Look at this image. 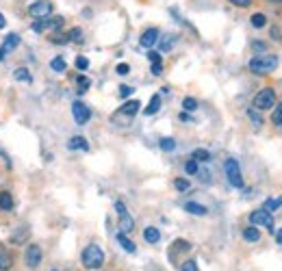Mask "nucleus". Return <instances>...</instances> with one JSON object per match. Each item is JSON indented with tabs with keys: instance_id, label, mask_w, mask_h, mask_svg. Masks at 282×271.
<instances>
[{
	"instance_id": "nucleus-46",
	"label": "nucleus",
	"mask_w": 282,
	"mask_h": 271,
	"mask_svg": "<svg viewBox=\"0 0 282 271\" xmlns=\"http://www.w3.org/2000/svg\"><path fill=\"white\" fill-rule=\"evenodd\" d=\"M180 122H193V119L187 115V113H180Z\"/></svg>"
},
{
	"instance_id": "nucleus-17",
	"label": "nucleus",
	"mask_w": 282,
	"mask_h": 271,
	"mask_svg": "<svg viewBox=\"0 0 282 271\" xmlns=\"http://www.w3.org/2000/svg\"><path fill=\"white\" fill-rule=\"evenodd\" d=\"M143 239H145V241H148V243H159L161 232L156 230V228L150 226V228H145V230H143Z\"/></svg>"
},
{
	"instance_id": "nucleus-11",
	"label": "nucleus",
	"mask_w": 282,
	"mask_h": 271,
	"mask_svg": "<svg viewBox=\"0 0 282 271\" xmlns=\"http://www.w3.org/2000/svg\"><path fill=\"white\" fill-rule=\"evenodd\" d=\"M67 148H70V150H83V152H87V150H89V143H87L85 137H72L70 141H67Z\"/></svg>"
},
{
	"instance_id": "nucleus-50",
	"label": "nucleus",
	"mask_w": 282,
	"mask_h": 271,
	"mask_svg": "<svg viewBox=\"0 0 282 271\" xmlns=\"http://www.w3.org/2000/svg\"><path fill=\"white\" fill-rule=\"evenodd\" d=\"M274 2H282V0H274Z\"/></svg>"
},
{
	"instance_id": "nucleus-14",
	"label": "nucleus",
	"mask_w": 282,
	"mask_h": 271,
	"mask_svg": "<svg viewBox=\"0 0 282 271\" xmlns=\"http://www.w3.org/2000/svg\"><path fill=\"white\" fill-rule=\"evenodd\" d=\"M117 243H119V245H122L124 249H126L128 254H135V252H137V245H135V243L130 241V239H128L124 232H117Z\"/></svg>"
},
{
	"instance_id": "nucleus-22",
	"label": "nucleus",
	"mask_w": 282,
	"mask_h": 271,
	"mask_svg": "<svg viewBox=\"0 0 282 271\" xmlns=\"http://www.w3.org/2000/svg\"><path fill=\"white\" fill-rule=\"evenodd\" d=\"M11 265H13V260L11 256H9L4 249H0V271H7V269H11Z\"/></svg>"
},
{
	"instance_id": "nucleus-48",
	"label": "nucleus",
	"mask_w": 282,
	"mask_h": 271,
	"mask_svg": "<svg viewBox=\"0 0 282 271\" xmlns=\"http://www.w3.org/2000/svg\"><path fill=\"white\" fill-rule=\"evenodd\" d=\"M4 24H7V22H4V15L0 13V28H4Z\"/></svg>"
},
{
	"instance_id": "nucleus-39",
	"label": "nucleus",
	"mask_w": 282,
	"mask_h": 271,
	"mask_svg": "<svg viewBox=\"0 0 282 271\" xmlns=\"http://www.w3.org/2000/svg\"><path fill=\"white\" fill-rule=\"evenodd\" d=\"M228 2H232L234 7H250V4H252V0H228Z\"/></svg>"
},
{
	"instance_id": "nucleus-30",
	"label": "nucleus",
	"mask_w": 282,
	"mask_h": 271,
	"mask_svg": "<svg viewBox=\"0 0 282 271\" xmlns=\"http://www.w3.org/2000/svg\"><path fill=\"white\" fill-rule=\"evenodd\" d=\"M176 148V141L171 137H165V139H161V150H165V152H171V150Z\"/></svg>"
},
{
	"instance_id": "nucleus-35",
	"label": "nucleus",
	"mask_w": 282,
	"mask_h": 271,
	"mask_svg": "<svg viewBox=\"0 0 282 271\" xmlns=\"http://www.w3.org/2000/svg\"><path fill=\"white\" fill-rule=\"evenodd\" d=\"M180 271H197L196 260H185V263L180 265Z\"/></svg>"
},
{
	"instance_id": "nucleus-3",
	"label": "nucleus",
	"mask_w": 282,
	"mask_h": 271,
	"mask_svg": "<svg viewBox=\"0 0 282 271\" xmlns=\"http://www.w3.org/2000/svg\"><path fill=\"white\" fill-rule=\"evenodd\" d=\"M224 171H226V178H228V182H230L234 189H241V187H243V176H241V167H239L237 161L228 159L226 163H224Z\"/></svg>"
},
{
	"instance_id": "nucleus-44",
	"label": "nucleus",
	"mask_w": 282,
	"mask_h": 271,
	"mask_svg": "<svg viewBox=\"0 0 282 271\" xmlns=\"http://www.w3.org/2000/svg\"><path fill=\"white\" fill-rule=\"evenodd\" d=\"M171 44H174V37H167V39L163 41V50H167V48H169Z\"/></svg>"
},
{
	"instance_id": "nucleus-32",
	"label": "nucleus",
	"mask_w": 282,
	"mask_h": 271,
	"mask_svg": "<svg viewBox=\"0 0 282 271\" xmlns=\"http://www.w3.org/2000/svg\"><path fill=\"white\" fill-rule=\"evenodd\" d=\"M182 108H185V111H196L197 100H196V98H185V100H182Z\"/></svg>"
},
{
	"instance_id": "nucleus-49",
	"label": "nucleus",
	"mask_w": 282,
	"mask_h": 271,
	"mask_svg": "<svg viewBox=\"0 0 282 271\" xmlns=\"http://www.w3.org/2000/svg\"><path fill=\"white\" fill-rule=\"evenodd\" d=\"M2 59H4V50L0 48V61H2Z\"/></svg>"
},
{
	"instance_id": "nucleus-40",
	"label": "nucleus",
	"mask_w": 282,
	"mask_h": 271,
	"mask_svg": "<svg viewBox=\"0 0 282 271\" xmlns=\"http://www.w3.org/2000/svg\"><path fill=\"white\" fill-rule=\"evenodd\" d=\"M148 59L152 61V63H161V54H159V52H148Z\"/></svg>"
},
{
	"instance_id": "nucleus-18",
	"label": "nucleus",
	"mask_w": 282,
	"mask_h": 271,
	"mask_svg": "<svg viewBox=\"0 0 282 271\" xmlns=\"http://www.w3.org/2000/svg\"><path fill=\"white\" fill-rule=\"evenodd\" d=\"M50 18V15H48ZM48 18H39V20H35L33 22V30L35 33H44V30H50V22H48Z\"/></svg>"
},
{
	"instance_id": "nucleus-15",
	"label": "nucleus",
	"mask_w": 282,
	"mask_h": 271,
	"mask_svg": "<svg viewBox=\"0 0 282 271\" xmlns=\"http://www.w3.org/2000/svg\"><path fill=\"white\" fill-rule=\"evenodd\" d=\"M243 239H245V241H250V243H258V241H260V232H258V228H256V226L245 228V230H243Z\"/></svg>"
},
{
	"instance_id": "nucleus-9",
	"label": "nucleus",
	"mask_w": 282,
	"mask_h": 271,
	"mask_svg": "<svg viewBox=\"0 0 282 271\" xmlns=\"http://www.w3.org/2000/svg\"><path fill=\"white\" fill-rule=\"evenodd\" d=\"M139 107H141V102H139V100H128L126 104H122V107L117 108V113L113 115V119H122V117L133 119V117L139 113Z\"/></svg>"
},
{
	"instance_id": "nucleus-33",
	"label": "nucleus",
	"mask_w": 282,
	"mask_h": 271,
	"mask_svg": "<svg viewBox=\"0 0 282 271\" xmlns=\"http://www.w3.org/2000/svg\"><path fill=\"white\" fill-rule=\"evenodd\" d=\"M174 187L180 191V193H185V191H189V180H185V178H176V180H174Z\"/></svg>"
},
{
	"instance_id": "nucleus-12",
	"label": "nucleus",
	"mask_w": 282,
	"mask_h": 271,
	"mask_svg": "<svg viewBox=\"0 0 282 271\" xmlns=\"http://www.w3.org/2000/svg\"><path fill=\"white\" fill-rule=\"evenodd\" d=\"M185 211H187V213H191V215L204 217L206 213H208V208H206V206H202V204H197V202H187V204H185Z\"/></svg>"
},
{
	"instance_id": "nucleus-1",
	"label": "nucleus",
	"mask_w": 282,
	"mask_h": 271,
	"mask_svg": "<svg viewBox=\"0 0 282 271\" xmlns=\"http://www.w3.org/2000/svg\"><path fill=\"white\" fill-rule=\"evenodd\" d=\"M81 260H83V267H85V269L96 271V269H100L104 265V252L96 245V243H93V245H87L85 249H83Z\"/></svg>"
},
{
	"instance_id": "nucleus-7",
	"label": "nucleus",
	"mask_w": 282,
	"mask_h": 271,
	"mask_svg": "<svg viewBox=\"0 0 282 271\" xmlns=\"http://www.w3.org/2000/svg\"><path fill=\"white\" fill-rule=\"evenodd\" d=\"M41 258H44V254H41V247H39V245H35V243H30V245L26 247V254H24V263H26V267H30V269L39 267Z\"/></svg>"
},
{
	"instance_id": "nucleus-4",
	"label": "nucleus",
	"mask_w": 282,
	"mask_h": 271,
	"mask_svg": "<svg viewBox=\"0 0 282 271\" xmlns=\"http://www.w3.org/2000/svg\"><path fill=\"white\" fill-rule=\"evenodd\" d=\"M250 223H252V226H265L269 232H274V219H271V213H267L265 208H258V211L250 213Z\"/></svg>"
},
{
	"instance_id": "nucleus-5",
	"label": "nucleus",
	"mask_w": 282,
	"mask_h": 271,
	"mask_svg": "<svg viewBox=\"0 0 282 271\" xmlns=\"http://www.w3.org/2000/svg\"><path fill=\"white\" fill-rule=\"evenodd\" d=\"M72 115H74L78 126H85V124L91 119V111H89V107H87L85 102L76 100L74 104H72Z\"/></svg>"
},
{
	"instance_id": "nucleus-24",
	"label": "nucleus",
	"mask_w": 282,
	"mask_h": 271,
	"mask_svg": "<svg viewBox=\"0 0 282 271\" xmlns=\"http://www.w3.org/2000/svg\"><path fill=\"white\" fill-rule=\"evenodd\" d=\"M50 67H52V70L56 72V74H63L67 65H65V61L61 59V56H56V59H52V61H50Z\"/></svg>"
},
{
	"instance_id": "nucleus-23",
	"label": "nucleus",
	"mask_w": 282,
	"mask_h": 271,
	"mask_svg": "<svg viewBox=\"0 0 282 271\" xmlns=\"http://www.w3.org/2000/svg\"><path fill=\"white\" fill-rule=\"evenodd\" d=\"M280 206H282V195H280V197H271V200H267L263 208H265L267 213H271V211H278Z\"/></svg>"
},
{
	"instance_id": "nucleus-43",
	"label": "nucleus",
	"mask_w": 282,
	"mask_h": 271,
	"mask_svg": "<svg viewBox=\"0 0 282 271\" xmlns=\"http://www.w3.org/2000/svg\"><path fill=\"white\" fill-rule=\"evenodd\" d=\"M271 39H280V28L278 26H271Z\"/></svg>"
},
{
	"instance_id": "nucleus-21",
	"label": "nucleus",
	"mask_w": 282,
	"mask_h": 271,
	"mask_svg": "<svg viewBox=\"0 0 282 271\" xmlns=\"http://www.w3.org/2000/svg\"><path fill=\"white\" fill-rule=\"evenodd\" d=\"M161 108V96H152V100H150V107H145V115H154L156 111Z\"/></svg>"
},
{
	"instance_id": "nucleus-6",
	"label": "nucleus",
	"mask_w": 282,
	"mask_h": 271,
	"mask_svg": "<svg viewBox=\"0 0 282 271\" xmlns=\"http://www.w3.org/2000/svg\"><path fill=\"white\" fill-rule=\"evenodd\" d=\"M274 104H276V93L271 89H263V91H258L256 96H254V108L265 111V108H271Z\"/></svg>"
},
{
	"instance_id": "nucleus-38",
	"label": "nucleus",
	"mask_w": 282,
	"mask_h": 271,
	"mask_svg": "<svg viewBox=\"0 0 282 271\" xmlns=\"http://www.w3.org/2000/svg\"><path fill=\"white\" fill-rule=\"evenodd\" d=\"M115 70H117V74H119V76H126L128 72H130V65H126V63H119V65L115 67Z\"/></svg>"
},
{
	"instance_id": "nucleus-37",
	"label": "nucleus",
	"mask_w": 282,
	"mask_h": 271,
	"mask_svg": "<svg viewBox=\"0 0 282 271\" xmlns=\"http://www.w3.org/2000/svg\"><path fill=\"white\" fill-rule=\"evenodd\" d=\"M130 93H133V87H128V85H122V87H119V98H128Z\"/></svg>"
},
{
	"instance_id": "nucleus-29",
	"label": "nucleus",
	"mask_w": 282,
	"mask_h": 271,
	"mask_svg": "<svg viewBox=\"0 0 282 271\" xmlns=\"http://www.w3.org/2000/svg\"><path fill=\"white\" fill-rule=\"evenodd\" d=\"M67 41H74V44H81L83 41V30L81 28H72L70 35H67Z\"/></svg>"
},
{
	"instance_id": "nucleus-2",
	"label": "nucleus",
	"mask_w": 282,
	"mask_h": 271,
	"mask_svg": "<svg viewBox=\"0 0 282 271\" xmlns=\"http://www.w3.org/2000/svg\"><path fill=\"white\" fill-rule=\"evenodd\" d=\"M276 67H278V56H274V54L254 56V59L250 61V72H254V74H269Z\"/></svg>"
},
{
	"instance_id": "nucleus-16",
	"label": "nucleus",
	"mask_w": 282,
	"mask_h": 271,
	"mask_svg": "<svg viewBox=\"0 0 282 271\" xmlns=\"http://www.w3.org/2000/svg\"><path fill=\"white\" fill-rule=\"evenodd\" d=\"M13 208V197L9 191H0V211H11Z\"/></svg>"
},
{
	"instance_id": "nucleus-31",
	"label": "nucleus",
	"mask_w": 282,
	"mask_h": 271,
	"mask_svg": "<svg viewBox=\"0 0 282 271\" xmlns=\"http://www.w3.org/2000/svg\"><path fill=\"white\" fill-rule=\"evenodd\" d=\"M185 171H187V174H189V176H196L197 174V171H200V169H197V161H187V163H185Z\"/></svg>"
},
{
	"instance_id": "nucleus-34",
	"label": "nucleus",
	"mask_w": 282,
	"mask_h": 271,
	"mask_svg": "<svg viewBox=\"0 0 282 271\" xmlns=\"http://www.w3.org/2000/svg\"><path fill=\"white\" fill-rule=\"evenodd\" d=\"M248 115H250V119H252V122H254V126H260V124H263V119H260V115L256 113V108H250V111H248Z\"/></svg>"
},
{
	"instance_id": "nucleus-19",
	"label": "nucleus",
	"mask_w": 282,
	"mask_h": 271,
	"mask_svg": "<svg viewBox=\"0 0 282 271\" xmlns=\"http://www.w3.org/2000/svg\"><path fill=\"white\" fill-rule=\"evenodd\" d=\"M13 76H15V81H22V82H30V81H33V76H30V72L26 70V67H18V70L13 72Z\"/></svg>"
},
{
	"instance_id": "nucleus-42",
	"label": "nucleus",
	"mask_w": 282,
	"mask_h": 271,
	"mask_svg": "<svg viewBox=\"0 0 282 271\" xmlns=\"http://www.w3.org/2000/svg\"><path fill=\"white\" fill-rule=\"evenodd\" d=\"M115 211H117V215H124V213H126V206H124V202H115Z\"/></svg>"
},
{
	"instance_id": "nucleus-26",
	"label": "nucleus",
	"mask_w": 282,
	"mask_h": 271,
	"mask_svg": "<svg viewBox=\"0 0 282 271\" xmlns=\"http://www.w3.org/2000/svg\"><path fill=\"white\" fill-rule=\"evenodd\" d=\"M250 22H252L254 28H263V26L267 24V18H265L263 13H254L252 18H250Z\"/></svg>"
},
{
	"instance_id": "nucleus-41",
	"label": "nucleus",
	"mask_w": 282,
	"mask_h": 271,
	"mask_svg": "<svg viewBox=\"0 0 282 271\" xmlns=\"http://www.w3.org/2000/svg\"><path fill=\"white\" fill-rule=\"evenodd\" d=\"M152 74H154V76H161V74H163V65H161V63H152Z\"/></svg>"
},
{
	"instance_id": "nucleus-28",
	"label": "nucleus",
	"mask_w": 282,
	"mask_h": 271,
	"mask_svg": "<svg viewBox=\"0 0 282 271\" xmlns=\"http://www.w3.org/2000/svg\"><path fill=\"white\" fill-rule=\"evenodd\" d=\"M76 85H78V91H87V89H89V85H91V81H89V78H87V76H78L76 78Z\"/></svg>"
},
{
	"instance_id": "nucleus-36",
	"label": "nucleus",
	"mask_w": 282,
	"mask_h": 271,
	"mask_svg": "<svg viewBox=\"0 0 282 271\" xmlns=\"http://www.w3.org/2000/svg\"><path fill=\"white\" fill-rule=\"evenodd\" d=\"M76 67L85 72L87 67H89V59H85V56H76Z\"/></svg>"
},
{
	"instance_id": "nucleus-20",
	"label": "nucleus",
	"mask_w": 282,
	"mask_h": 271,
	"mask_svg": "<svg viewBox=\"0 0 282 271\" xmlns=\"http://www.w3.org/2000/svg\"><path fill=\"white\" fill-rule=\"evenodd\" d=\"M18 44H20V37H18V35H9V37L4 39V44H2V50H4V52H11L13 48H18Z\"/></svg>"
},
{
	"instance_id": "nucleus-47",
	"label": "nucleus",
	"mask_w": 282,
	"mask_h": 271,
	"mask_svg": "<svg viewBox=\"0 0 282 271\" xmlns=\"http://www.w3.org/2000/svg\"><path fill=\"white\" fill-rule=\"evenodd\" d=\"M254 48H256V50H265V44H258V41H254Z\"/></svg>"
},
{
	"instance_id": "nucleus-25",
	"label": "nucleus",
	"mask_w": 282,
	"mask_h": 271,
	"mask_svg": "<svg viewBox=\"0 0 282 271\" xmlns=\"http://www.w3.org/2000/svg\"><path fill=\"white\" fill-rule=\"evenodd\" d=\"M208 159H211V152H208V150L197 148L196 152H193V161H197V163H206Z\"/></svg>"
},
{
	"instance_id": "nucleus-10",
	"label": "nucleus",
	"mask_w": 282,
	"mask_h": 271,
	"mask_svg": "<svg viewBox=\"0 0 282 271\" xmlns=\"http://www.w3.org/2000/svg\"><path fill=\"white\" fill-rule=\"evenodd\" d=\"M156 39H159V28H148V30H143L139 44L143 46V48H152V46L156 44Z\"/></svg>"
},
{
	"instance_id": "nucleus-13",
	"label": "nucleus",
	"mask_w": 282,
	"mask_h": 271,
	"mask_svg": "<svg viewBox=\"0 0 282 271\" xmlns=\"http://www.w3.org/2000/svg\"><path fill=\"white\" fill-rule=\"evenodd\" d=\"M135 228V219L128 215V213H124V215H119V232H130Z\"/></svg>"
},
{
	"instance_id": "nucleus-51",
	"label": "nucleus",
	"mask_w": 282,
	"mask_h": 271,
	"mask_svg": "<svg viewBox=\"0 0 282 271\" xmlns=\"http://www.w3.org/2000/svg\"><path fill=\"white\" fill-rule=\"evenodd\" d=\"M271 2H274V0H271Z\"/></svg>"
},
{
	"instance_id": "nucleus-8",
	"label": "nucleus",
	"mask_w": 282,
	"mask_h": 271,
	"mask_svg": "<svg viewBox=\"0 0 282 271\" xmlns=\"http://www.w3.org/2000/svg\"><path fill=\"white\" fill-rule=\"evenodd\" d=\"M52 13V4L48 2V0H37V2H33L28 7V15L35 20L39 18H48V15Z\"/></svg>"
},
{
	"instance_id": "nucleus-27",
	"label": "nucleus",
	"mask_w": 282,
	"mask_h": 271,
	"mask_svg": "<svg viewBox=\"0 0 282 271\" xmlns=\"http://www.w3.org/2000/svg\"><path fill=\"white\" fill-rule=\"evenodd\" d=\"M271 122H274L276 126L282 128V104H276L274 113H271Z\"/></svg>"
},
{
	"instance_id": "nucleus-45",
	"label": "nucleus",
	"mask_w": 282,
	"mask_h": 271,
	"mask_svg": "<svg viewBox=\"0 0 282 271\" xmlns=\"http://www.w3.org/2000/svg\"><path fill=\"white\" fill-rule=\"evenodd\" d=\"M276 243H280V245H282V228L276 232Z\"/></svg>"
}]
</instances>
